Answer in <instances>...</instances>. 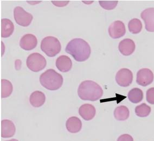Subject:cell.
I'll list each match as a JSON object with an SVG mask.
<instances>
[{
    "instance_id": "9a60e30c",
    "label": "cell",
    "mask_w": 154,
    "mask_h": 141,
    "mask_svg": "<svg viewBox=\"0 0 154 141\" xmlns=\"http://www.w3.org/2000/svg\"><path fill=\"white\" fill-rule=\"evenodd\" d=\"M55 65L57 68L60 72H67L71 69L72 62L69 57L66 55H61L57 59Z\"/></svg>"
},
{
    "instance_id": "d6986e66",
    "label": "cell",
    "mask_w": 154,
    "mask_h": 141,
    "mask_svg": "<svg viewBox=\"0 0 154 141\" xmlns=\"http://www.w3.org/2000/svg\"><path fill=\"white\" fill-rule=\"evenodd\" d=\"M129 110L126 106H119L116 108L114 111V117L118 121H125L129 117Z\"/></svg>"
},
{
    "instance_id": "e0dca14e",
    "label": "cell",
    "mask_w": 154,
    "mask_h": 141,
    "mask_svg": "<svg viewBox=\"0 0 154 141\" xmlns=\"http://www.w3.org/2000/svg\"><path fill=\"white\" fill-rule=\"evenodd\" d=\"M46 97L43 92L39 91L33 92L30 94L29 102L30 104L34 108H40L44 104Z\"/></svg>"
},
{
    "instance_id": "4316f807",
    "label": "cell",
    "mask_w": 154,
    "mask_h": 141,
    "mask_svg": "<svg viewBox=\"0 0 154 141\" xmlns=\"http://www.w3.org/2000/svg\"><path fill=\"white\" fill-rule=\"evenodd\" d=\"M52 2L53 3L54 5L57 6V7H63V6H65L69 4V1H52Z\"/></svg>"
},
{
    "instance_id": "44dd1931",
    "label": "cell",
    "mask_w": 154,
    "mask_h": 141,
    "mask_svg": "<svg viewBox=\"0 0 154 141\" xmlns=\"http://www.w3.org/2000/svg\"><path fill=\"white\" fill-rule=\"evenodd\" d=\"M13 85L7 79L1 80V98H5L9 97L13 92Z\"/></svg>"
},
{
    "instance_id": "4fadbf2b",
    "label": "cell",
    "mask_w": 154,
    "mask_h": 141,
    "mask_svg": "<svg viewBox=\"0 0 154 141\" xmlns=\"http://www.w3.org/2000/svg\"><path fill=\"white\" fill-rule=\"evenodd\" d=\"M135 48V42L131 39H124L119 44V51L122 54L125 56L131 55L134 52Z\"/></svg>"
},
{
    "instance_id": "30bf717a",
    "label": "cell",
    "mask_w": 154,
    "mask_h": 141,
    "mask_svg": "<svg viewBox=\"0 0 154 141\" xmlns=\"http://www.w3.org/2000/svg\"><path fill=\"white\" fill-rule=\"evenodd\" d=\"M140 17L144 22L146 30L154 32V8H149L144 10L140 14Z\"/></svg>"
},
{
    "instance_id": "8992f818",
    "label": "cell",
    "mask_w": 154,
    "mask_h": 141,
    "mask_svg": "<svg viewBox=\"0 0 154 141\" xmlns=\"http://www.w3.org/2000/svg\"><path fill=\"white\" fill-rule=\"evenodd\" d=\"M14 17L15 21L18 25L22 27H27L33 20L32 14L25 11L22 7L17 6L14 9Z\"/></svg>"
},
{
    "instance_id": "7c38bea8",
    "label": "cell",
    "mask_w": 154,
    "mask_h": 141,
    "mask_svg": "<svg viewBox=\"0 0 154 141\" xmlns=\"http://www.w3.org/2000/svg\"><path fill=\"white\" fill-rule=\"evenodd\" d=\"M16 127L14 123L8 120L4 119L1 121V137L9 138L15 135Z\"/></svg>"
},
{
    "instance_id": "7402d4cb",
    "label": "cell",
    "mask_w": 154,
    "mask_h": 141,
    "mask_svg": "<svg viewBox=\"0 0 154 141\" xmlns=\"http://www.w3.org/2000/svg\"><path fill=\"white\" fill-rule=\"evenodd\" d=\"M128 28L131 33L135 34L140 33L142 29V23L140 20L136 18L133 19L129 22Z\"/></svg>"
},
{
    "instance_id": "2e32d148",
    "label": "cell",
    "mask_w": 154,
    "mask_h": 141,
    "mask_svg": "<svg viewBox=\"0 0 154 141\" xmlns=\"http://www.w3.org/2000/svg\"><path fill=\"white\" fill-rule=\"evenodd\" d=\"M66 127L69 133H78L82 129V123L78 117H71L67 120Z\"/></svg>"
},
{
    "instance_id": "6da1fadb",
    "label": "cell",
    "mask_w": 154,
    "mask_h": 141,
    "mask_svg": "<svg viewBox=\"0 0 154 141\" xmlns=\"http://www.w3.org/2000/svg\"><path fill=\"white\" fill-rule=\"evenodd\" d=\"M65 51L78 62H83L88 60L91 53V47L89 44L85 40L81 38L71 40L67 44Z\"/></svg>"
},
{
    "instance_id": "5b68a950",
    "label": "cell",
    "mask_w": 154,
    "mask_h": 141,
    "mask_svg": "<svg viewBox=\"0 0 154 141\" xmlns=\"http://www.w3.org/2000/svg\"><path fill=\"white\" fill-rule=\"evenodd\" d=\"M26 64L30 71L38 72L44 69L47 62L43 55L38 53H33L28 57Z\"/></svg>"
},
{
    "instance_id": "3957f363",
    "label": "cell",
    "mask_w": 154,
    "mask_h": 141,
    "mask_svg": "<svg viewBox=\"0 0 154 141\" xmlns=\"http://www.w3.org/2000/svg\"><path fill=\"white\" fill-rule=\"evenodd\" d=\"M39 80L42 86L51 91L60 89L63 81V76L53 69H47L42 73Z\"/></svg>"
},
{
    "instance_id": "ac0fdd59",
    "label": "cell",
    "mask_w": 154,
    "mask_h": 141,
    "mask_svg": "<svg viewBox=\"0 0 154 141\" xmlns=\"http://www.w3.org/2000/svg\"><path fill=\"white\" fill-rule=\"evenodd\" d=\"M14 31V25L8 19L1 20V37L7 38L11 36Z\"/></svg>"
},
{
    "instance_id": "5bb4252c",
    "label": "cell",
    "mask_w": 154,
    "mask_h": 141,
    "mask_svg": "<svg viewBox=\"0 0 154 141\" xmlns=\"http://www.w3.org/2000/svg\"><path fill=\"white\" fill-rule=\"evenodd\" d=\"M79 114L84 120L90 121L95 116L96 110L94 105L90 104H85L79 108Z\"/></svg>"
},
{
    "instance_id": "52a82bcc",
    "label": "cell",
    "mask_w": 154,
    "mask_h": 141,
    "mask_svg": "<svg viewBox=\"0 0 154 141\" xmlns=\"http://www.w3.org/2000/svg\"><path fill=\"white\" fill-rule=\"evenodd\" d=\"M116 81L122 87L129 86L133 81L132 72L128 69H122L116 75Z\"/></svg>"
},
{
    "instance_id": "ffe728a7",
    "label": "cell",
    "mask_w": 154,
    "mask_h": 141,
    "mask_svg": "<svg viewBox=\"0 0 154 141\" xmlns=\"http://www.w3.org/2000/svg\"><path fill=\"white\" fill-rule=\"evenodd\" d=\"M128 98L131 102L137 104L140 102L143 99V92L139 88L131 89L128 93Z\"/></svg>"
},
{
    "instance_id": "484cf974",
    "label": "cell",
    "mask_w": 154,
    "mask_h": 141,
    "mask_svg": "<svg viewBox=\"0 0 154 141\" xmlns=\"http://www.w3.org/2000/svg\"><path fill=\"white\" fill-rule=\"evenodd\" d=\"M117 141H134V139L129 134H123L119 137Z\"/></svg>"
},
{
    "instance_id": "cb8c5ba5",
    "label": "cell",
    "mask_w": 154,
    "mask_h": 141,
    "mask_svg": "<svg viewBox=\"0 0 154 141\" xmlns=\"http://www.w3.org/2000/svg\"><path fill=\"white\" fill-rule=\"evenodd\" d=\"M118 1H99L100 6L106 10H112L118 4Z\"/></svg>"
},
{
    "instance_id": "277c9868",
    "label": "cell",
    "mask_w": 154,
    "mask_h": 141,
    "mask_svg": "<svg viewBox=\"0 0 154 141\" xmlns=\"http://www.w3.org/2000/svg\"><path fill=\"white\" fill-rule=\"evenodd\" d=\"M41 50L49 57H54L61 50L59 40L54 36H48L45 38L41 42Z\"/></svg>"
},
{
    "instance_id": "83f0119b",
    "label": "cell",
    "mask_w": 154,
    "mask_h": 141,
    "mask_svg": "<svg viewBox=\"0 0 154 141\" xmlns=\"http://www.w3.org/2000/svg\"><path fill=\"white\" fill-rule=\"evenodd\" d=\"M19 141L17 139H10V140H8V141Z\"/></svg>"
},
{
    "instance_id": "9c48e42d",
    "label": "cell",
    "mask_w": 154,
    "mask_h": 141,
    "mask_svg": "<svg viewBox=\"0 0 154 141\" xmlns=\"http://www.w3.org/2000/svg\"><path fill=\"white\" fill-rule=\"evenodd\" d=\"M110 37L113 39H119L124 36L126 28L124 23L121 21H115L112 23L108 29Z\"/></svg>"
},
{
    "instance_id": "ba28073f",
    "label": "cell",
    "mask_w": 154,
    "mask_h": 141,
    "mask_svg": "<svg viewBox=\"0 0 154 141\" xmlns=\"http://www.w3.org/2000/svg\"><path fill=\"white\" fill-rule=\"evenodd\" d=\"M154 78V74L150 69L146 68L142 69L137 73L136 82L140 86H148L152 83Z\"/></svg>"
},
{
    "instance_id": "8fae6325",
    "label": "cell",
    "mask_w": 154,
    "mask_h": 141,
    "mask_svg": "<svg viewBox=\"0 0 154 141\" xmlns=\"http://www.w3.org/2000/svg\"><path fill=\"white\" fill-rule=\"evenodd\" d=\"M38 44V40L35 35L27 34L22 36L20 41V46L25 51H31L34 49Z\"/></svg>"
},
{
    "instance_id": "7a4b0ae2",
    "label": "cell",
    "mask_w": 154,
    "mask_h": 141,
    "mask_svg": "<svg viewBox=\"0 0 154 141\" xmlns=\"http://www.w3.org/2000/svg\"><path fill=\"white\" fill-rule=\"evenodd\" d=\"M78 94L81 100L96 101L103 96V90L101 86L92 80H85L80 84Z\"/></svg>"
},
{
    "instance_id": "d4e9b609",
    "label": "cell",
    "mask_w": 154,
    "mask_h": 141,
    "mask_svg": "<svg viewBox=\"0 0 154 141\" xmlns=\"http://www.w3.org/2000/svg\"><path fill=\"white\" fill-rule=\"evenodd\" d=\"M146 99L149 104L154 105V87H151L147 90Z\"/></svg>"
},
{
    "instance_id": "603a6c76",
    "label": "cell",
    "mask_w": 154,
    "mask_h": 141,
    "mask_svg": "<svg viewBox=\"0 0 154 141\" xmlns=\"http://www.w3.org/2000/svg\"><path fill=\"white\" fill-rule=\"evenodd\" d=\"M151 108L145 103L137 106L135 108V113L140 117H146L148 116L151 112Z\"/></svg>"
}]
</instances>
